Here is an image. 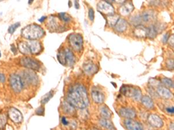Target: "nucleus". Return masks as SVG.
Returning a JSON list of instances; mask_svg holds the SVG:
<instances>
[{
	"label": "nucleus",
	"mask_w": 174,
	"mask_h": 130,
	"mask_svg": "<svg viewBox=\"0 0 174 130\" xmlns=\"http://www.w3.org/2000/svg\"><path fill=\"white\" fill-rule=\"evenodd\" d=\"M67 100L74 108L79 109H85L89 105V99L87 90L81 84H76L70 88Z\"/></svg>",
	"instance_id": "f257e3e1"
},
{
	"label": "nucleus",
	"mask_w": 174,
	"mask_h": 130,
	"mask_svg": "<svg viewBox=\"0 0 174 130\" xmlns=\"http://www.w3.org/2000/svg\"><path fill=\"white\" fill-rule=\"evenodd\" d=\"M44 34V31L40 26L31 24L21 30V36L30 40H36L41 38Z\"/></svg>",
	"instance_id": "f03ea898"
},
{
	"label": "nucleus",
	"mask_w": 174,
	"mask_h": 130,
	"mask_svg": "<svg viewBox=\"0 0 174 130\" xmlns=\"http://www.w3.org/2000/svg\"><path fill=\"white\" fill-rule=\"evenodd\" d=\"M69 43L75 51L79 52L83 46V39L79 34H72L69 36Z\"/></svg>",
	"instance_id": "7ed1b4c3"
},
{
	"label": "nucleus",
	"mask_w": 174,
	"mask_h": 130,
	"mask_svg": "<svg viewBox=\"0 0 174 130\" xmlns=\"http://www.w3.org/2000/svg\"><path fill=\"white\" fill-rule=\"evenodd\" d=\"M20 77L21 78L23 87L26 85L36 84L37 83V76L35 73L30 71H25Z\"/></svg>",
	"instance_id": "20e7f679"
},
{
	"label": "nucleus",
	"mask_w": 174,
	"mask_h": 130,
	"mask_svg": "<svg viewBox=\"0 0 174 130\" xmlns=\"http://www.w3.org/2000/svg\"><path fill=\"white\" fill-rule=\"evenodd\" d=\"M10 82L11 87L15 92L19 93L21 91L23 88V84L20 76L16 74L11 75L10 78Z\"/></svg>",
	"instance_id": "39448f33"
},
{
	"label": "nucleus",
	"mask_w": 174,
	"mask_h": 130,
	"mask_svg": "<svg viewBox=\"0 0 174 130\" xmlns=\"http://www.w3.org/2000/svg\"><path fill=\"white\" fill-rule=\"evenodd\" d=\"M20 64L22 66L32 70H38L40 67V64L36 60H33L30 57L22 58L21 60Z\"/></svg>",
	"instance_id": "423d86ee"
},
{
	"label": "nucleus",
	"mask_w": 174,
	"mask_h": 130,
	"mask_svg": "<svg viewBox=\"0 0 174 130\" xmlns=\"http://www.w3.org/2000/svg\"><path fill=\"white\" fill-rule=\"evenodd\" d=\"M98 9L100 11V12L106 14V15H112L114 14V8L113 6L110 4L107 3L104 1H100V2L97 5Z\"/></svg>",
	"instance_id": "0eeeda50"
},
{
	"label": "nucleus",
	"mask_w": 174,
	"mask_h": 130,
	"mask_svg": "<svg viewBox=\"0 0 174 130\" xmlns=\"http://www.w3.org/2000/svg\"><path fill=\"white\" fill-rule=\"evenodd\" d=\"M91 95L94 101L97 104H102L105 99V96L99 88L94 87L91 91Z\"/></svg>",
	"instance_id": "6e6552de"
},
{
	"label": "nucleus",
	"mask_w": 174,
	"mask_h": 130,
	"mask_svg": "<svg viewBox=\"0 0 174 130\" xmlns=\"http://www.w3.org/2000/svg\"><path fill=\"white\" fill-rule=\"evenodd\" d=\"M148 122L152 127L155 128H161L163 125L162 119L156 114H150L148 117Z\"/></svg>",
	"instance_id": "1a4fd4ad"
},
{
	"label": "nucleus",
	"mask_w": 174,
	"mask_h": 130,
	"mask_svg": "<svg viewBox=\"0 0 174 130\" xmlns=\"http://www.w3.org/2000/svg\"><path fill=\"white\" fill-rule=\"evenodd\" d=\"M9 117L15 123H20L23 120V116L21 112L14 108H12L9 110Z\"/></svg>",
	"instance_id": "9d476101"
},
{
	"label": "nucleus",
	"mask_w": 174,
	"mask_h": 130,
	"mask_svg": "<svg viewBox=\"0 0 174 130\" xmlns=\"http://www.w3.org/2000/svg\"><path fill=\"white\" fill-rule=\"evenodd\" d=\"M83 70L88 75H92L98 72V67L92 62L85 63L83 65Z\"/></svg>",
	"instance_id": "9b49d317"
},
{
	"label": "nucleus",
	"mask_w": 174,
	"mask_h": 130,
	"mask_svg": "<svg viewBox=\"0 0 174 130\" xmlns=\"http://www.w3.org/2000/svg\"><path fill=\"white\" fill-rule=\"evenodd\" d=\"M124 123L128 130H141L143 129L142 125L132 119H127L125 120Z\"/></svg>",
	"instance_id": "f8f14e48"
},
{
	"label": "nucleus",
	"mask_w": 174,
	"mask_h": 130,
	"mask_svg": "<svg viewBox=\"0 0 174 130\" xmlns=\"http://www.w3.org/2000/svg\"><path fill=\"white\" fill-rule=\"evenodd\" d=\"M28 46L29 47L30 53L32 54H38L41 52L42 47L39 42L32 40L31 41L27 42Z\"/></svg>",
	"instance_id": "ddd939ff"
},
{
	"label": "nucleus",
	"mask_w": 174,
	"mask_h": 130,
	"mask_svg": "<svg viewBox=\"0 0 174 130\" xmlns=\"http://www.w3.org/2000/svg\"><path fill=\"white\" fill-rule=\"evenodd\" d=\"M134 34L137 38H145L148 35V28L142 25H137L134 30Z\"/></svg>",
	"instance_id": "4468645a"
},
{
	"label": "nucleus",
	"mask_w": 174,
	"mask_h": 130,
	"mask_svg": "<svg viewBox=\"0 0 174 130\" xmlns=\"http://www.w3.org/2000/svg\"><path fill=\"white\" fill-rule=\"evenodd\" d=\"M120 114L122 117L127 119H133L136 116V113L133 110L127 108H123L120 109Z\"/></svg>",
	"instance_id": "2eb2a0df"
},
{
	"label": "nucleus",
	"mask_w": 174,
	"mask_h": 130,
	"mask_svg": "<svg viewBox=\"0 0 174 130\" xmlns=\"http://www.w3.org/2000/svg\"><path fill=\"white\" fill-rule=\"evenodd\" d=\"M134 7L132 4L130 2H127L126 4L122 5L120 8L119 12L120 14L123 16H127L130 15L133 10Z\"/></svg>",
	"instance_id": "dca6fc26"
},
{
	"label": "nucleus",
	"mask_w": 174,
	"mask_h": 130,
	"mask_svg": "<svg viewBox=\"0 0 174 130\" xmlns=\"http://www.w3.org/2000/svg\"><path fill=\"white\" fill-rule=\"evenodd\" d=\"M157 93L165 99L171 98L173 96L172 94L169 91L168 88L163 86H158L157 87Z\"/></svg>",
	"instance_id": "f3484780"
},
{
	"label": "nucleus",
	"mask_w": 174,
	"mask_h": 130,
	"mask_svg": "<svg viewBox=\"0 0 174 130\" xmlns=\"http://www.w3.org/2000/svg\"><path fill=\"white\" fill-rule=\"evenodd\" d=\"M64 53L66 64H68L69 66H72L75 62V57L73 53L69 49H64Z\"/></svg>",
	"instance_id": "a211bd4d"
},
{
	"label": "nucleus",
	"mask_w": 174,
	"mask_h": 130,
	"mask_svg": "<svg viewBox=\"0 0 174 130\" xmlns=\"http://www.w3.org/2000/svg\"><path fill=\"white\" fill-rule=\"evenodd\" d=\"M116 31L122 32L126 31L127 28V22L124 19H119L114 26Z\"/></svg>",
	"instance_id": "6ab92c4d"
},
{
	"label": "nucleus",
	"mask_w": 174,
	"mask_h": 130,
	"mask_svg": "<svg viewBox=\"0 0 174 130\" xmlns=\"http://www.w3.org/2000/svg\"><path fill=\"white\" fill-rule=\"evenodd\" d=\"M154 17V14L152 10L145 11L143 13L142 15L141 16V20L145 23H148L153 20Z\"/></svg>",
	"instance_id": "aec40b11"
},
{
	"label": "nucleus",
	"mask_w": 174,
	"mask_h": 130,
	"mask_svg": "<svg viewBox=\"0 0 174 130\" xmlns=\"http://www.w3.org/2000/svg\"><path fill=\"white\" fill-rule=\"evenodd\" d=\"M64 111L67 114L74 115L75 114V108L68 102H64L62 105Z\"/></svg>",
	"instance_id": "412c9836"
},
{
	"label": "nucleus",
	"mask_w": 174,
	"mask_h": 130,
	"mask_svg": "<svg viewBox=\"0 0 174 130\" xmlns=\"http://www.w3.org/2000/svg\"><path fill=\"white\" fill-rule=\"evenodd\" d=\"M142 103L148 109H152L154 107V103L153 100L149 96L145 95L141 98Z\"/></svg>",
	"instance_id": "4be33fe9"
},
{
	"label": "nucleus",
	"mask_w": 174,
	"mask_h": 130,
	"mask_svg": "<svg viewBox=\"0 0 174 130\" xmlns=\"http://www.w3.org/2000/svg\"><path fill=\"white\" fill-rule=\"evenodd\" d=\"M99 110H100V114L103 118L107 119H110L112 113L108 107H107L106 106H102Z\"/></svg>",
	"instance_id": "5701e85b"
},
{
	"label": "nucleus",
	"mask_w": 174,
	"mask_h": 130,
	"mask_svg": "<svg viewBox=\"0 0 174 130\" xmlns=\"http://www.w3.org/2000/svg\"><path fill=\"white\" fill-rule=\"evenodd\" d=\"M18 48L19 51L21 52L22 54H28L29 53H31L27 42H21L18 44Z\"/></svg>",
	"instance_id": "b1692460"
},
{
	"label": "nucleus",
	"mask_w": 174,
	"mask_h": 130,
	"mask_svg": "<svg viewBox=\"0 0 174 130\" xmlns=\"http://www.w3.org/2000/svg\"><path fill=\"white\" fill-rule=\"evenodd\" d=\"M99 123L100 125L103 127L104 128L109 129V130H115V127L114 125L111 123L110 121L105 118H102L99 120Z\"/></svg>",
	"instance_id": "393cba45"
},
{
	"label": "nucleus",
	"mask_w": 174,
	"mask_h": 130,
	"mask_svg": "<svg viewBox=\"0 0 174 130\" xmlns=\"http://www.w3.org/2000/svg\"><path fill=\"white\" fill-rule=\"evenodd\" d=\"M158 34V28L157 26L152 25L148 28L147 37L150 38H154Z\"/></svg>",
	"instance_id": "a878e982"
},
{
	"label": "nucleus",
	"mask_w": 174,
	"mask_h": 130,
	"mask_svg": "<svg viewBox=\"0 0 174 130\" xmlns=\"http://www.w3.org/2000/svg\"><path fill=\"white\" fill-rule=\"evenodd\" d=\"M133 90H134V88H132V87H131L130 86L124 85V86L122 87V88H120V93L122 94L123 95H124L127 97H131Z\"/></svg>",
	"instance_id": "bb28decb"
},
{
	"label": "nucleus",
	"mask_w": 174,
	"mask_h": 130,
	"mask_svg": "<svg viewBox=\"0 0 174 130\" xmlns=\"http://www.w3.org/2000/svg\"><path fill=\"white\" fill-rule=\"evenodd\" d=\"M119 20V16L118 15H116L114 14L110 15L108 16L107 17V23L110 26H114L117 21Z\"/></svg>",
	"instance_id": "cd10ccee"
},
{
	"label": "nucleus",
	"mask_w": 174,
	"mask_h": 130,
	"mask_svg": "<svg viewBox=\"0 0 174 130\" xmlns=\"http://www.w3.org/2000/svg\"><path fill=\"white\" fill-rule=\"evenodd\" d=\"M48 27L49 28H51L52 30H56L58 28V22L55 18L51 17L48 21Z\"/></svg>",
	"instance_id": "c85d7f7f"
},
{
	"label": "nucleus",
	"mask_w": 174,
	"mask_h": 130,
	"mask_svg": "<svg viewBox=\"0 0 174 130\" xmlns=\"http://www.w3.org/2000/svg\"><path fill=\"white\" fill-rule=\"evenodd\" d=\"M131 98L135 101H139L142 98V92L140 89L134 88Z\"/></svg>",
	"instance_id": "c756f323"
},
{
	"label": "nucleus",
	"mask_w": 174,
	"mask_h": 130,
	"mask_svg": "<svg viewBox=\"0 0 174 130\" xmlns=\"http://www.w3.org/2000/svg\"><path fill=\"white\" fill-rule=\"evenodd\" d=\"M161 81L163 84L167 88H174V82L172 80L168 78H163Z\"/></svg>",
	"instance_id": "7c9ffc66"
},
{
	"label": "nucleus",
	"mask_w": 174,
	"mask_h": 130,
	"mask_svg": "<svg viewBox=\"0 0 174 130\" xmlns=\"http://www.w3.org/2000/svg\"><path fill=\"white\" fill-rule=\"evenodd\" d=\"M57 58H58V61H59V62H60L61 64H62V65L66 64L64 50L58 53V55H57Z\"/></svg>",
	"instance_id": "2f4dec72"
},
{
	"label": "nucleus",
	"mask_w": 174,
	"mask_h": 130,
	"mask_svg": "<svg viewBox=\"0 0 174 130\" xmlns=\"http://www.w3.org/2000/svg\"><path fill=\"white\" fill-rule=\"evenodd\" d=\"M53 95V94L52 91L49 92L47 94H46L45 96L43 97L42 100H41V103L43 104L47 103L48 102L52 97Z\"/></svg>",
	"instance_id": "473e14b6"
},
{
	"label": "nucleus",
	"mask_w": 174,
	"mask_h": 130,
	"mask_svg": "<svg viewBox=\"0 0 174 130\" xmlns=\"http://www.w3.org/2000/svg\"><path fill=\"white\" fill-rule=\"evenodd\" d=\"M59 17L60 19H61L62 20L64 21L65 22H68V21L70 20V17L66 13H59Z\"/></svg>",
	"instance_id": "72a5a7b5"
},
{
	"label": "nucleus",
	"mask_w": 174,
	"mask_h": 130,
	"mask_svg": "<svg viewBox=\"0 0 174 130\" xmlns=\"http://www.w3.org/2000/svg\"><path fill=\"white\" fill-rule=\"evenodd\" d=\"M21 26V24L20 23H16L15 24L12 25V26H10L9 27V29H8V32L10 33V34H13L17 27H19V26Z\"/></svg>",
	"instance_id": "f704fd0d"
},
{
	"label": "nucleus",
	"mask_w": 174,
	"mask_h": 130,
	"mask_svg": "<svg viewBox=\"0 0 174 130\" xmlns=\"http://www.w3.org/2000/svg\"><path fill=\"white\" fill-rule=\"evenodd\" d=\"M6 117L4 115H0V128H2L6 123Z\"/></svg>",
	"instance_id": "c9c22d12"
},
{
	"label": "nucleus",
	"mask_w": 174,
	"mask_h": 130,
	"mask_svg": "<svg viewBox=\"0 0 174 130\" xmlns=\"http://www.w3.org/2000/svg\"><path fill=\"white\" fill-rule=\"evenodd\" d=\"M94 10H93V9L90 8L89 9V12H88V17L89 19L91 21H93L94 20Z\"/></svg>",
	"instance_id": "e433bc0d"
},
{
	"label": "nucleus",
	"mask_w": 174,
	"mask_h": 130,
	"mask_svg": "<svg viewBox=\"0 0 174 130\" xmlns=\"http://www.w3.org/2000/svg\"><path fill=\"white\" fill-rule=\"evenodd\" d=\"M44 108L43 107H40L36 110V114L39 116L44 115Z\"/></svg>",
	"instance_id": "4c0bfd02"
},
{
	"label": "nucleus",
	"mask_w": 174,
	"mask_h": 130,
	"mask_svg": "<svg viewBox=\"0 0 174 130\" xmlns=\"http://www.w3.org/2000/svg\"><path fill=\"white\" fill-rule=\"evenodd\" d=\"M167 67L170 69H174V61L173 60H169L167 61Z\"/></svg>",
	"instance_id": "58836bf2"
},
{
	"label": "nucleus",
	"mask_w": 174,
	"mask_h": 130,
	"mask_svg": "<svg viewBox=\"0 0 174 130\" xmlns=\"http://www.w3.org/2000/svg\"><path fill=\"white\" fill-rule=\"evenodd\" d=\"M169 38V34H166L165 35H164L163 38V42L164 43H167L168 41Z\"/></svg>",
	"instance_id": "ea45409f"
},
{
	"label": "nucleus",
	"mask_w": 174,
	"mask_h": 130,
	"mask_svg": "<svg viewBox=\"0 0 174 130\" xmlns=\"http://www.w3.org/2000/svg\"><path fill=\"white\" fill-rule=\"evenodd\" d=\"M166 111L171 114H174V108L173 106L172 107H168L166 108Z\"/></svg>",
	"instance_id": "a19ab883"
},
{
	"label": "nucleus",
	"mask_w": 174,
	"mask_h": 130,
	"mask_svg": "<svg viewBox=\"0 0 174 130\" xmlns=\"http://www.w3.org/2000/svg\"><path fill=\"white\" fill-rule=\"evenodd\" d=\"M6 81V76L4 74L0 73V82L4 83Z\"/></svg>",
	"instance_id": "79ce46f5"
},
{
	"label": "nucleus",
	"mask_w": 174,
	"mask_h": 130,
	"mask_svg": "<svg viewBox=\"0 0 174 130\" xmlns=\"http://www.w3.org/2000/svg\"><path fill=\"white\" fill-rule=\"evenodd\" d=\"M62 124L64 125H67L69 124V122H68V120H66V118L64 117H63L62 119Z\"/></svg>",
	"instance_id": "37998d69"
},
{
	"label": "nucleus",
	"mask_w": 174,
	"mask_h": 130,
	"mask_svg": "<svg viewBox=\"0 0 174 130\" xmlns=\"http://www.w3.org/2000/svg\"><path fill=\"white\" fill-rule=\"evenodd\" d=\"M169 43L170 44L171 46H174V36H171L169 39Z\"/></svg>",
	"instance_id": "c03bdc74"
},
{
	"label": "nucleus",
	"mask_w": 174,
	"mask_h": 130,
	"mask_svg": "<svg viewBox=\"0 0 174 130\" xmlns=\"http://www.w3.org/2000/svg\"><path fill=\"white\" fill-rule=\"evenodd\" d=\"M74 6H75V9H79V2H78V0H75V2H74Z\"/></svg>",
	"instance_id": "a18cd8bd"
},
{
	"label": "nucleus",
	"mask_w": 174,
	"mask_h": 130,
	"mask_svg": "<svg viewBox=\"0 0 174 130\" xmlns=\"http://www.w3.org/2000/svg\"><path fill=\"white\" fill-rule=\"evenodd\" d=\"M11 50L12 51V52L15 54H16V53H17V50H16V47L15 46V45H11Z\"/></svg>",
	"instance_id": "49530a36"
},
{
	"label": "nucleus",
	"mask_w": 174,
	"mask_h": 130,
	"mask_svg": "<svg viewBox=\"0 0 174 130\" xmlns=\"http://www.w3.org/2000/svg\"><path fill=\"white\" fill-rule=\"evenodd\" d=\"M46 19H47V17H46V16H43L42 17H41L38 20H39L40 22L42 23V22H44V21Z\"/></svg>",
	"instance_id": "de8ad7c7"
},
{
	"label": "nucleus",
	"mask_w": 174,
	"mask_h": 130,
	"mask_svg": "<svg viewBox=\"0 0 174 130\" xmlns=\"http://www.w3.org/2000/svg\"><path fill=\"white\" fill-rule=\"evenodd\" d=\"M104 1H105L107 3H109V4H111V3H113L114 2V0H103Z\"/></svg>",
	"instance_id": "09e8293b"
},
{
	"label": "nucleus",
	"mask_w": 174,
	"mask_h": 130,
	"mask_svg": "<svg viewBox=\"0 0 174 130\" xmlns=\"http://www.w3.org/2000/svg\"><path fill=\"white\" fill-rule=\"evenodd\" d=\"M116 1L118 3H122L125 1V0H116Z\"/></svg>",
	"instance_id": "8fccbe9b"
},
{
	"label": "nucleus",
	"mask_w": 174,
	"mask_h": 130,
	"mask_svg": "<svg viewBox=\"0 0 174 130\" xmlns=\"http://www.w3.org/2000/svg\"><path fill=\"white\" fill-rule=\"evenodd\" d=\"M33 1H34V0H29V1H28V4H29V5H31L32 3H33Z\"/></svg>",
	"instance_id": "3c124183"
},
{
	"label": "nucleus",
	"mask_w": 174,
	"mask_h": 130,
	"mask_svg": "<svg viewBox=\"0 0 174 130\" xmlns=\"http://www.w3.org/2000/svg\"><path fill=\"white\" fill-rule=\"evenodd\" d=\"M69 6L70 8L72 6V2H71L70 1H69Z\"/></svg>",
	"instance_id": "603ef678"
},
{
	"label": "nucleus",
	"mask_w": 174,
	"mask_h": 130,
	"mask_svg": "<svg viewBox=\"0 0 174 130\" xmlns=\"http://www.w3.org/2000/svg\"><path fill=\"white\" fill-rule=\"evenodd\" d=\"M1 56V52H0V57Z\"/></svg>",
	"instance_id": "864d4df0"
}]
</instances>
